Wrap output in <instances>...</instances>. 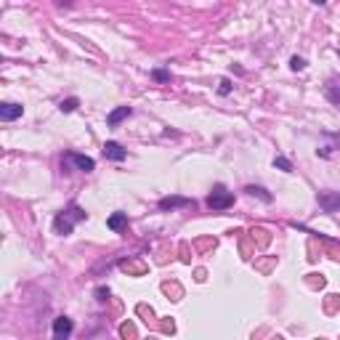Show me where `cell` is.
<instances>
[{
	"label": "cell",
	"instance_id": "obj_14",
	"mask_svg": "<svg viewBox=\"0 0 340 340\" xmlns=\"http://www.w3.org/2000/svg\"><path fill=\"white\" fill-rule=\"evenodd\" d=\"M149 77L154 80V83H160V85H168L170 80H173V75H170V69H168V67H154V69L149 72Z\"/></svg>",
	"mask_w": 340,
	"mask_h": 340
},
{
	"label": "cell",
	"instance_id": "obj_13",
	"mask_svg": "<svg viewBox=\"0 0 340 340\" xmlns=\"http://www.w3.org/2000/svg\"><path fill=\"white\" fill-rule=\"evenodd\" d=\"M128 224H131V221H128V213H122V210H117V213H112L109 218H107V229L109 231H125L128 229Z\"/></svg>",
	"mask_w": 340,
	"mask_h": 340
},
{
	"label": "cell",
	"instance_id": "obj_8",
	"mask_svg": "<svg viewBox=\"0 0 340 340\" xmlns=\"http://www.w3.org/2000/svg\"><path fill=\"white\" fill-rule=\"evenodd\" d=\"M51 335L56 337V340H69L75 335V322L69 319V316H56L53 319V324H51Z\"/></svg>",
	"mask_w": 340,
	"mask_h": 340
},
{
	"label": "cell",
	"instance_id": "obj_2",
	"mask_svg": "<svg viewBox=\"0 0 340 340\" xmlns=\"http://www.w3.org/2000/svg\"><path fill=\"white\" fill-rule=\"evenodd\" d=\"M58 168H61V175H72L75 170L80 173H93L96 170V160L88 154H80L75 149H67L61 157H58Z\"/></svg>",
	"mask_w": 340,
	"mask_h": 340
},
{
	"label": "cell",
	"instance_id": "obj_15",
	"mask_svg": "<svg viewBox=\"0 0 340 340\" xmlns=\"http://www.w3.org/2000/svg\"><path fill=\"white\" fill-rule=\"evenodd\" d=\"M77 107H80V99H77V96H69V99H61V101H58V112H61V114H72Z\"/></svg>",
	"mask_w": 340,
	"mask_h": 340
},
{
	"label": "cell",
	"instance_id": "obj_19",
	"mask_svg": "<svg viewBox=\"0 0 340 340\" xmlns=\"http://www.w3.org/2000/svg\"><path fill=\"white\" fill-rule=\"evenodd\" d=\"M93 295H96V300H99V303H107V300H109V295H112V290L101 285V287L93 290Z\"/></svg>",
	"mask_w": 340,
	"mask_h": 340
},
{
	"label": "cell",
	"instance_id": "obj_17",
	"mask_svg": "<svg viewBox=\"0 0 340 340\" xmlns=\"http://www.w3.org/2000/svg\"><path fill=\"white\" fill-rule=\"evenodd\" d=\"M274 168L282 170V173H292V170H295V168H292V162H290L285 154H276V157H274Z\"/></svg>",
	"mask_w": 340,
	"mask_h": 340
},
{
	"label": "cell",
	"instance_id": "obj_9",
	"mask_svg": "<svg viewBox=\"0 0 340 340\" xmlns=\"http://www.w3.org/2000/svg\"><path fill=\"white\" fill-rule=\"evenodd\" d=\"M101 154H104V160H109V162H125L128 160V149L120 141H107L104 149H101Z\"/></svg>",
	"mask_w": 340,
	"mask_h": 340
},
{
	"label": "cell",
	"instance_id": "obj_1",
	"mask_svg": "<svg viewBox=\"0 0 340 340\" xmlns=\"http://www.w3.org/2000/svg\"><path fill=\"white\" fill-rule=\"evenodd\" d=\"M83 221H88V213L85 207L77 202V199H72V202H67L58 213L53 215V234L56 237H69Z\"/></svg>",
	"mask_w": 340,
	"mask_h": 340
},
{
	"label": "cell",
	"instance_id": "obj_20",
	"mask_svg": "<svg viewBox=\"0 0 340 340\" xmlns=\"http://www.w3.org/2000/svg\"><path fill=\"white\" fill-rule=\"evenodd\" d=\"M56 6H58V8H72V0H58Z\"/></svg>",
	"mask_w": 340,
	"mask_h": 340
},
{
	"label": "cell",
	"instance_id": "obj_12",
	"mask_svg": "<svg viewBox=\"0 0 340 340\" xmlns=\"http://www.w3.org/2000/svg\"><path fill=\"white\" fill-rule=\"evenodd\" d=\"M244 194H250V197H258L263 205H271L274 202V194L266 189V186H258V183H248L244 186Z\"/></svg>",
	"mask_w": 340,
	"mask_h": 340
},
{
	"label": "cell",
	"instance_id": "obj_21",
	"mask_svg": "<svg viewBox=\"0 0 340 340\" xmlns=\"http://www.w3.org/2000/svg\"><path fill=\"white\" fill-rule=\"evenodd\" d=\"M311 3H314V6H327L330 0H311Z\"/></svg>",
	"mask_w": 340,
	"mask_h": 340
},
{
	"label": "cell",
	"instance_id": "obj_6",
	"mask_svg": "<svg viewBox=\"0 0 340 340\" xmlns=\"http://www.w3.org/2000/svg\"><path fill=\"white\" fill-rule=\"evenodd\" d=\"M316 205H319V210L327 213V215L340 213V192H332V189L316 192Z\"/></svg>",
	"mask_w": 340,
	"mask_h": 340
},
{
	"label": "cell",
	"instance_id": "obj_22",
	"mask_svg": "<svg viewBox=\"0 0 340 340\" xmlns=\"http://www.w3.org/2000/svg\"><path fill=\"white\" fill-rule=\"evenodd\" d=\"M337 56H340V48H337Z\"/></svg>",
	"mask_w": 340,
	"mask_h": 340
},
{
	"label": "cell",
	"instance_id": "obj_3",
	"mask_svg": "<svg viewBox=\"0 0 340 340\" xmlns=\"http://www.w3.org/2000/svg\"><path fill=\"white\" fill-rule=\"evenodd\" d=\"M205 205L210 213H224V210L234 207V192H229L224 183H215L210 189V194L205 197Z\"/></svg>",
	"mask_w": 340,
	"mask_h": 340
},
{
	"label": "cell",
	"instance_id": "obj_18",
	"mask_svg": "<svg viewBox=\"0 0 340 340\" xmlns=\"http://www.w3.org/2000/svg\"><path fill=\"white\" fill-rule=\"evenodd\" d=\"M306 67H308V61H306L303 56H292V58H290V69H292V72H303Z\"/></svg>",
	"mask_w": 340,
	"mask_h": 340
},
{
	"label": "cell",
	"instance_id": "obj_5",
	"mask_svg": "<svg viewBox=\"0 0 340 340\" xmlns=\"http://www.w3.org/2000/svg\"><path fill=\"white\" fill-rule=\"evenodd\" d=\"M340 151V133L337 131H319V146H316V157L330 160Z\"/></svg>",
	"mask_w": 340,
	"mask_h": 340
},
{
	"label": "cell",
	"instance_id": "obj_10",
	"mask_svg": "<svg viewBox=\"0 0 340 340\" xmlns=\"http://www.w3.org/2000/svg\"><path fill=\"white\" fill-rule=\"evenodd\" d=\"M19 117H24V107H21V104H16V101H3L0 104V120L3 122H14V120H19Z\"/></svg>",
	"mask_w": 340,
	"mask_h": 340
},
{
	"label": "cell",
	"instance_id": "obj_11",
	"mask_svg": "<svg viewBox=\"0 0 340 340\" xmlns=\"http://www.w3.org/2000/svg\"><path fill=\"white\" fill-rule=\"evenodd\" d=\"M128 117H133V107H114L107 114V128H117L120 122H125Z\"/></svg>",
	"mask_w": 340,
	"mask_h": 340
},
{
	"label": "cell",
	"instance_id": "obj_16",
	"mask_svg": "<svg viewBox=\"0 0 340 340\" xmlns=\"http://www.w3.org/2000/svg\"><path fill=\"white\" fill-rule=\"evenodd\" d=\"M231 90H234V83H231L229 77H221V80H218V88H215V93H218L221 99H226V96H231Z\"/></svg>",
	"mask_w": 340,
	"mask_h": 340
},
{
	"label": "cell",
	"instance_id": "obj_4",
	"mask_svg": "<svg viewBox=\"0 0 340 340\" xmlns=\"http://www.w3.org/2000/svg\"><path fill=\"white\" fill-rule=\"evenodd\" d=\"M157 210H160V213H173V210H197V199L181 197V194H168V197L157 199Z\"/></svg>",
	"mask_w": 340,
	"mask_h": 340
},
{
	"label": "cell",
	"instance_id": "obj_7",
	"mask_svg": "<svg viewBox=\"0 0 340 340\" xmlns=\"http://www.w3.org/2000/svg\"><path fill=\"white\" fill-rule=\"evenodd\" d=\"M322 93H324V99L330 101L335 109H340V72L327 75L324 85H322Z\"/></svg>",
	"mask_w": 340,
	"mask_h": 340
}]
</instances>
